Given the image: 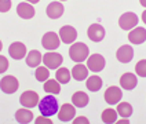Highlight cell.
<instances>
[{"label":"cell","instance_id":"cell-1","mask_svg":"<svg viewBox=\"0 0 146 124\" xmlns=\"http://www.w3.org/2000/svg\"><path fill=\"white\" fill-rule=\"evenodd\" d=\"M39 110H40L41 115L46 116V117H51V116L57 115L58 110H59L57 98L52 94H48L47 97H44L39 103Z\"/></svg>","mask_w":146,"mask_h":124},{"label":"cell","instance_id":"cell-2","mask_svg":"<svg viewBox=\"0 0 146 124\" xmlns=\"http://www.w3.org/2000/svg\"><path fill=\"white\" fill-rule=\"evenodd\" d=\"M88 55L90 50L87 47V44H84V43H74L69 48V57L72 61L77 62V64H81L83 61H86Z\"/></svg>","mask_w":146,"mask_h":124},{"label":"cell","instance_id":"cell-3","mask_svg":"<svg viewBox=\"0 0 146 124\" xmlns=\"http://www.w3.org/2000/svg\"><path fill=\"white\" fill-rule=\"evenodd\" d=\"M62 62H64V57L54 51H48L47 54L43 55V64L48 69H58L62 65Z\"/></svg>","mask_w":146,"mask_h":124},{"label":"cell","instance_id":"cell-4","mask_svg":"<svg viewBox=\"0 0 146 124\" xmlns=\"http://www.w3.org/2000/svg\"><path fill=\"white\" fill-rule=\"evenodd\" d=\"M18 87H19V83L15 76H4L0 80V88L4 94H14L18 90Z\"/></svg>","mask_w":146,"mask_h":124},{"label":"cell","instance_id":"cell-5","mask_svg":"<svg viewBox=\"0 0 146 124\" xmlns=\"http://www.w3.org/2000/svg\"><path fill=\"white\" fill-rule=\"evenodd\" d=\"M138 24V15L134 13H124L119 19V26L123 31H131Z\"/></svg>","mask_w":146,"mask_h":124},{"label":"cell","instance_id":"cell-6","mask_svg":"<svg viewBox=\"0 0 146 124\" xmlns=\"http://www.w3.org/2000/svg\"><path fill=\"white\" fill-rule=\"evenodd\" d=\"M87 68L90 70H92L94 73H98L101 70H104L105 68V58L101 54H92L87 58Z\"/></svg>","mask_w":146,"mask_h":124},{"label":"cell","instance_id":"cell-7","mask_svg":"<svg viewBox=\"0 0 146 124\" xmlns=\"http://www.w3.org/2000/svg\"><path fill=\"white\" fill-rule=\"evenodd\" d=\"M59 41H61V39H59V36L57 33L47 32L41 39V44H43V47L46 50L54 51V50H57L59 47Z\"/></svg>","mask_w":146,"mask_h":124},{"label":"cell","instance_id":"cell-8","mask_svg":"<svg viewBox=\"0 0 146 124\" xmlns=\"http://www.w3.org/2000/svg\"><path fill=\"white\" fill-rule=\"evenodd\" d=\"M59 39L65 44H72L77 39V31L70 25H65L59 29Z\"/></svg>","mask_w":146,"mask_h":124},{"label":"cell","instance_id":"cell-9","mask_svg":"<svg viewBox=\"0 0 146 124\" xmlns=\"http://www.w3.org/2000/svg\"><path fill=\"white\" fill-rule=\"evenodd\" d=\"M19 102H21L22 106L32 109V107L39 105V95L35 91H25V92H22V95L19 97Z\"/></svg>","mask_w":146,"mask_h":124},{"label":"cell","instance_id":"cell-10","mask_svg":"<svg viewBox=\"0 0 146 124\" xmlns=\"http://www.w3.org/2000/svg\"><path fill=\"white\" fill-rule=\"evenodd\" d=\"M87 34H88V39L91 41L99 43V41L104 40V37H105V28L101 24H92L90 25Z\"/></svg>","mask_w":146,"mask_h":124},{"label":"cell","instance_id":"cell-11","mask_svg":"<svg viewBox=\"0 0 146 124\" xmlns=\"http://www.w3.org/2000/svg\"><path fill=\"white\" fill-rule=\"evenodd\" d=\"M76 115V106L73 103H64L58 110V119L61 121H70Z\"/></svg>","mask_w":146,"mask_h":124},{"label":"cell","instance_id":"cell-12","mask_svg":"<svg viewBox=\"0 0 146 124\" xmlns=\"http://www.w3.org/2000/svg\"><path fill=\"white\" fill-rule=\"evenodd\" d=\"M121 98H123L121 88H119L117 86L109 87L105 92V101L109 105H117V102H120Z\"/></svg>","mask_w":146,"mask_h":124},{"label":"cell","instance_id":"cell-13","mask_svg":"<svg viewBox=\"0 0 146 124\" xmlns=\"http://www.w3.org/2000/svg\"><path fill=\"white\" fill-rule=\"evenodd\" d=\"M116 57H117V61H119V62H121V64H128V62L132 61V58H134V48L131 47L130 44L121 46L120 48L117 50Z\"/></svg>","mask_w":146,"mask_h":124},{"label":"cell","instance_id":"cell-14","mask_svg":"<svg viewBox=\"0 0 146 124\" xmlns=\"http://www.w3.org/2000/svg\"><path fill=\"white\" fill-rule=\"evenodd\" d=\"M35 13H36L35 7L31 3H28V1H22V3H19L17 6V14H18V17H21L22 19H31V18H33Z\"/></svg>","mask_w":146,"mask_h":124},{"label":"cell","instance_id":"cell-15","mask_svg":"<svg viewBox=\"0 0 146 124\" xmlns=\"http://www.w3.org/2000/svg\"><path fill=\"white\" fill-rule=\"evenodd\" d=\"M8 54L14 58V59L19 61V59H22V58L26 57V47H25L24 43L15 41V43H13V44L8 47Z\"/></svg>","mask_w":146,"mask_h":124},{"label":"cell","instance_id":"cell-16","mask_svg":"<svg viewBox=\"0 0 146 124\" xmlns=\"http://www.w3.org/2000/svg\"><path fill=\"white\" fill-rule=\"evenodd\" d=\"M64 11H65V8H64V4L61 1H52V3H50L48 6H47V10H46L47 17L51 18V19L61 18L62 14H64Z\"/></svg>","mask_w":146,"mask_h":124},{"label":"cell","instance_id":"cell-17","mask_svg":"<svg viewBox=\"0 0 146 124\" xmlns=\"http://www.w3.org/2000/svg\"><path fill=\"white\" fill-rule=\"evenodd\" d=\"M128 40L132 43V44H142L146 41V29L145 28H134L131 29V32L128 33Z\"/></svg>","mask_w":146,"mask_h":124},{"label":"cell","instance_id":"cell-18","mask_svg":"<svg viewBox=\"0 0 146 124\" xmlns=\"http://www.w3.org/2000/svg\"><path fill=\"white\" fill-rule=\"evenodd\" d=\"M137 83H138V79L134 73H124L120 77V86L127 91L134 90L137 87Z\"/></svg>","mask_w":146,"mask_h":124},{"label":"cell","instance_id":"cell-19","mask_svg":"<svg viewBox=\"0 0 146 124\" xmlns=\"http://www.w3.org/2000/svg\"><path fill=\"white\" fill-rule=\"evenodd\" d=\"M26 65L29 68H37L40 66V62L43 61V54L37 50L29 51V54H26Z\"/></svg>","mask_w":146,"mask_h":124},{"label":"cell","instance_id":"cell-20","mask_svg":"<svg viewBox=\"0 0 146 124\" xmlns=\"http://www.w3.org/2000/svg\"><path fill=\"white\" fill-rule=\"evenodd\" d=\"M15 120L19 124H29L33 120V113L32 110H29V107L25 109H18L15 112Z\"/></svg>","mask_w":146,"mask_h":124},{"label":"cell","instance_id":"cell-21","mask_svg":"<svg viewBox=\"0 0 146 124\" xmlns=\"http://www.w3.org/2000/svg\"><path fill=\"white\" fill-rule=\"evenodd\" d=\"M72 77L77 82H83L84 79L88 77V68L84 66L83 64H77L72 69Z\"/></svg>","mask_w":146,"mask_h":124},{"label":"cell","instance_id":"cell-22","mask_svg":"<svg viewBox=\"0 0 146 124\" xmlns=\"http://www.w3.org/2000/svg\"><path fill=\"white\" fill-rule=\"evenodd\" d=\"M88 95L86 94V92H83V91H77V92H74L72 95V103L76 107H84L88 105Z\"/></svg>","mask_w":146,"mask_h":124},{"label":"cell","instance_id":"cell-23","mask_svg":"<svg viewBox=\"0 0 146 124\" xmlns=\"http://www.w3.org/2000/svg\"><path fill=\"white\" fill-rule=\"evenodd\" d=\"M44 91L47 94H52V95H57L61 92V83L58 80H46L44 82Z\"/></svg>","mask_w":146,"mask_h":124},{"label":"cell","instance_id":"cell-24","mask_svg":"<svg viewBox=\"0 0 146 124\" xmlns=\"http://www.w3.org/2000/svg\"><path fill=\"white\" fill-rule=\"evenodd\" d=\"M86 86H87V88L90 91H92V92H97L102 88V79L97 76V74H94V76H91L87 79V83H86Z\"/></svg>","mask_w":146,"mask_h":124},{"label":"cell","instance_id":"cell-25","mask_svg":"<svg viewBox=\"0 0 146 124\" xmlns=\"http://www.w3.org/2000/svg\"><path fill=\"white\" fill-rule=\"evenodd\" d=\"M55 77H57V80L61 84H68L70 82V79H72V72L69 69H66V68H58Z\"/></svg>","mask_w":146,"mask_h":124},{"label":"cell","instance_id":"cell-26","mask_svg":"<svg viewBox=\"0 0 146 124\" xmlns=\"http://www.w3.org/2000/svg\"><path fill=\"white\" fill-rule=\"evenodd\" d=\"M101 119H102V121L105 124H113L117 121V112L114 109H105L102 112Z\"/></svg>","mask_w":146,"mask_h":124},{"label":"cell","instance_id":"cell-27","mask_svg":"<svg viewBox=\"0 0 146 124\" xmlns=\"http://www.w3.org/2000/svg\"><path fill=\"white\" fill-rule=\"evenodd\" d=\"M35 76H36V80L37 82L44 83L46 80H48V77H50V69L47 66H37L36 68V72H35Z\"/></svg>","mask_w":146,"mask_h":124},{"label":"cell","instance_id":"cell-28","mask_svg":"<svg viewBox=\"0 0 146 124\" xmlns=\"http://www.w3.org/2000/svg\"><path fill=\"white\" fill-rule=\"evenodd\" d=\"M117 113L121 116V117H127L128 119L132 115V106H131L128 102H121L117 106Z\"/></svg>","mask_w":146,"mask_h":124},{"label":"cell","instance_id":"cell-29","mask_svg":"<svg viewBox=\"0 0 146 124\" xmlns=\"http://www.w3.org/2000/svg\"><path fill=\"white\" fill-rule=\"evenodd\" d=\"M135 72H137L139 77H146V59L139 61L135 65Z\"/></svg>","mask_w":146,"mask_h":124},{"label":"cell","instance_id":"cell-30","mask_svg":"<svg viewBox=\"0 0 146 124\" xmlns=\"http://www.w3.org/2000/svg\"><path fill=\"white\" fill-rule=\"evenodd\" d=\"M11 8V0H0V13H7Z\"/></svg>","mask_w":146,"mask_h":124},{"label":"cell","instance_id":"cell-31","mask_svg":"<svg viewBox=\"0 0 146 124\" xmlns=\"http://www.w3.org/2000/svg\"><path fill=\"white\" fill-rule=\"evenodd\" d=\"M8 69V61L4 55H0V74L4 73Z\"/></svg>","mask_w":146,"mask_h":124},{"label":"cell","instance_id":"cell-32","mask_svg":"<svg viewBox=\"0 0 146 124\" xmlns=\"http://www.w3.org/2000/svg\"><path fill=\"white\" fill-rule=\"evenodd\" d=\"M36 124H52V121H51V119L50 117H46V116H39L37 119H36V121H35Z\"/></svg>","mask_w":146,"mask_h":124},{"label":"cell","instance_id":"cell-33","mask_svg":"<svg viewBox=\"0 0 146 124\" xmlns=\"http://www.w3.org/2000/svg\"><path fill=\"white\" fill-rule=\"evenodd\" d=\"M88 119L87 117H84V116H79V117H76L74 120H73V124H88Z\"/></svg>","mask_w":146,"mask_h":124},{"label":"cell","instance_id":"cell-34","mask_svg":"<svg viewBox=\"0 0 146 124\" xmlns=\"http://www.w3.org/2000/svg\"><path fill=\"white\" fill-rule=\"evenodd\" d=\"M116 123L117 124H128L130 121H128V119H127V117H123L121 120H119V121H116Z\"/></svg>","mask_w":146,"mask_h":124},{"label":"cell","instance_id":"cell-35","mask_svg":"<svg viewBox=\"0 0 146 124\" xmlns=\"http://www.w3.org/2000/svg\"><path fill=\"white\" fill-rule=\"evenodd\" d=\"M142 21H143V22L146 24V10L143 11V13H142Z\"/></svg>","mask_w":146,"mask_h":124},{"label":"cell","instance_id":"cell-36","mask_svg":"<svg viewBox=\"0 0 146 124\" xmlns=\"http://www.w3.org/2000/svg\"><path fill=\"white\" fill-rule=\"evenodd\" d=\"M28 3H31V4H36V3H39L40 0H26Z\"/></svg>","mask_w":146,"mask_h":124},{"label":"cell","instance_id":"cell-37","mask_svg":"<svg viewBox=\"0 0 146 124\" xmlns=\"http://www.w3.org/2000/svg\"><path fill=\"white\" fill-rule=\"evenodd\" d=\"M139 1H141V6L146 7V0H139Z\"/></svg>","mask_w":146,"mask_h":124},{"label":"cell","instance_id":"cell-38","mask_svg":"<svg viewBox=\"0 0 146 124\" xmlns=\"http://www.w3.org/2000/svg\"><path fill=\"white\" fill-rule=\"evenodd\" d=\"M1 48H3V44H1V40H0V51H1Z\"/></svg>","mask_w":146,"mask_h":124},{"label":"cell","instance_id":"cell-39","mask_svg":"<svg viewBox=\"0 0 146 124\" xmlns=\"http://www.w3.org/2000/svg\"><path fill=\"white\" fill-rule=\"evenodd\" d=\"M59 1H65V0H59Z\"/></svg>","mask_w":146,"mask_h":124}]
</instances>
